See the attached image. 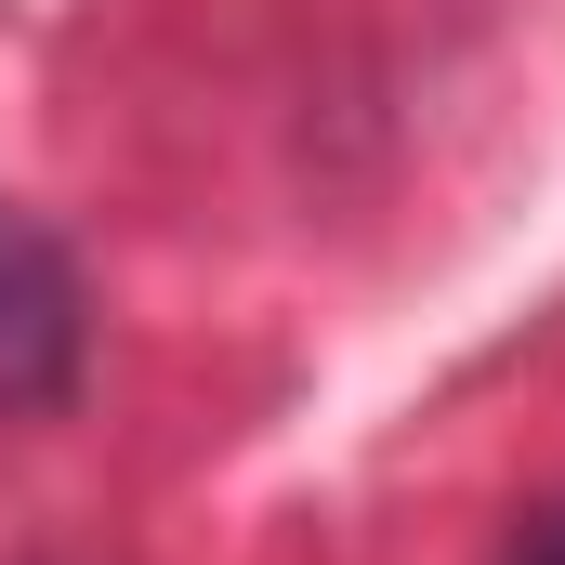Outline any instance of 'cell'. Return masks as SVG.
<instances>
[{
    "mask_svg": "<svg viewBox=\"0 0 565 565\" xmlns=\"http://www.w3.org/2000/svg\"><path fill=\"white\" fill-rule=\"evenodd\" d=\"M526 565H565V513H553V526H540V553H526Z\"/></svg>",
    "mask_w": 565,
    "mask_h": 565,
    "instance_id": "1",
    "label": "cell"
}]
</instances>
